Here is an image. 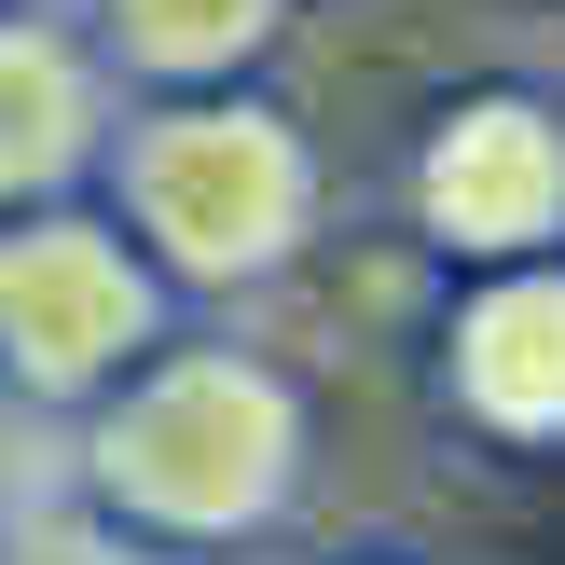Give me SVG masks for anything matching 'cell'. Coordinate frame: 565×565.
Instances as JSON below:
<instances>
[{
	"label": "cell",
	"instance_id": "6da1fadb",
	"mask_svg": "<svg viewBox=\"0 0 565 565\" xmlns=\"http://www.w3.org/2000/svg\"><path fill=\"white\" fill-rule=\"evenodd\" d=\"M290 469H303V401L248 345H152L125 386H97V428H83L97 511L166 552L263 539L290 511Z\"/></svg>",
	"mask_w": 565,
	"mask_h": 565
},
{
	"label": "cell",
	"instance_id": "7a4b0ae2",
	"mask_svg": "<svg viewBox=\"0 0 565 565\" xmlns=\"http://www.w3.org/2000/svg\"><path fill=\"white\" fill-rule=\"evenodd\" d=\"M110 193H125V235L180 290H248L318 221V152H303L290 110L207 83V97H152L110 138Z\"/></svg>",
	"mask_w": 565,
	"mask_h": 565
},
{
	"label": "cell",
	"instance_id": "3957f363",
	"mask_svg": "<svg viewBox=\"0 0 565 565\" xmlns=\"http://www.w3.org/2000/svg\"><path fill=\"white\" fill-rule=\"evenodd\" d=\"M166 290L180 276L125 221H83L70 193L14 207L0 221V373L28 401H97V386H125L166 345Z\"/></svg>",
	"mask_w": 565,
	"mask_h": 565
},
{
	"label": "cell",
	"instance_id": "277c9868",
	"mask_svg": "<svg viewBox=\"0 0 565 565\" xmlns=\"http://www.w3.org/2000/svg\"><path fill=\"white\" fill-rule=\"evenodd\" d=\"M414 221L456 263H539V248H565V110L524 97V83L456 97L414 138Z\"/></svg>",
	"mask_w": 565,
	"mask_h": 565
},
{
	"label": "cell",
	"instance_id": "5b68a950",
	"mask_svg": "<svg viewBox=\"0 0 565 565\" xmlns=\"http://www.w3.org/2000/svg\"><path fill=\"white\" fill-rule=\"evenodd\" d=\"M441 373H456L469 428L497 441H565V263H497L483 290L456 303V331H441Z\"/></svg>",
	"mask_w": 565,
	"mask_h": 565
},
{
	"label": "cell",
	"instance_id": "8992f818",
	"mask_svg": "<svg viewBox=\"0 0 565 565\" xmlns=\"http://www.w3.org/2000/svg\"><path fill=\"white\" fill-rule=\"evenodd\" d=\"M110 152V83L83 55V28L0 14V221L83 193V166Z\"/></svg>",
	"mask_w": 565,
	"mask_h": 565
},
{
	"label": "cell",
	"instance_id": "52a82bcc",
	"mask_svg": "<svg viewBox=\"0 0 565 565\" xmlns=\"http://www.w3.org/2000/svg\"><path fill=\"white\" fill-rule=\"evenodd\" d=\"M276 42V0H97V55L152 97H207V83H248Z\"/></svg>",
	"mask_w": 565,
	"mask_h": 565
}]
</instances>
